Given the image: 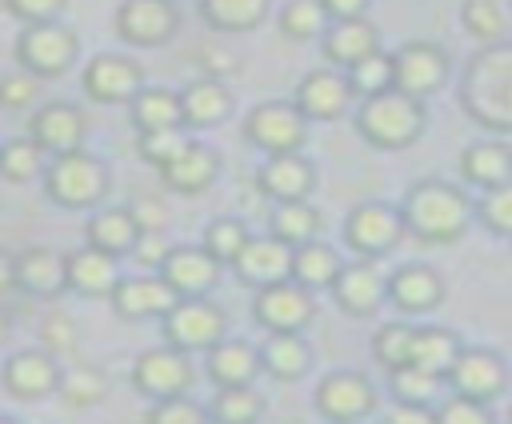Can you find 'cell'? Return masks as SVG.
Masks as SVG:
<instances>
[{"label":"cell","instance_id":"obj_32","mask_svg":"<svg viewBox=\"0 0 512 424\" xmlns=\"http://www.w3.org/2000/svg\"><path fill=\"white\" fill-rule=\"evenodd\" d=\"M340 268H344V260H340V252H336L332 244L308 240V244L292 248V280H296L300 288H308V292L332 288L336 276H340Z\"/></svg>","mask_w":512,"mask_h":424},{"label":"cell","instance_id":"obj_21","mask_svg":"<svg viewBox=\"0 0 512 424\" xmlns=\"http://www.w3.org/2000/svg\"><path fill=\"white\" fill-rule=\"evenodd\" d=\"M256 184L264 196H272L276 204L288 200H308L316 188V168L300 156V152H284V156H268L256 172Z\"/></svg>","mask_w":512,"mask_h":424},{"label":"cell","instance_id":"obj_51","mask_svg":"<svg viewBox=\"0 0 512 424\" xmlns=\"http://www.w3.org/2000/svg\"><path fill=\"white\" fill-rule=\"evenodd\" d=\"M144 424H208V416L188 396H172V400H156Z\"/></svg>","mask_w":512,"mask_h":424},{"label":"cell","instance_id":"obj_58","mask_svg":"<svg viewBox=\"0 0 512 424\" xmlns=\"http://www.w3.org/2000/svg\"><path fill=\"white\" fill-rule=\"evenodd\" d=\"M136 256H140V264H152V268H160L164 264V256H168V244H156V240H136V248H132Z\"/></svg>","mask_w":512,"mask_h":424},{"label":"cell","instance_id":"obj_18","mask_svg":"<svg viewBox=\"0 0 512 424\" xmlns=\"http://www.w3.org/2000/svg\"><path fill=\"white\" fill-rule=\"evenodd\" d=\"M332 296H336L340 312H348V316H372L388 300V276L372 260L344 264L340 276H336V284H332Z\"/></svg>","mask_w":512,"mask_h":424},{"label":"cell","instance_id":"obj_54","mask_svg":"<svg viewBox=\"0 0 512 424\" xmlns=\"http://www.w3.org/2000/svg\"><path fill=\"white\" fill-rule=\"evenodd\" d=\"M128 212H132L140 236H144V232H160V228L168 224V208H164V200H156V196H140Z\"/></svg>","mask_w":512,"mask_h":424},{"label":"cell","instance_id":"obj_8","mask_svg":"<svg viewBox=\"0 0 512 424\" xmlns=\"http://www.w3.org/2000/svg\"><path fill=\"white\" fill-rule=\"evenodd\" d=\"M316 412L328 424H360L364 416L376 412V388L364 372H352V368L328 372L316 384Z\"/></svg>","mask_w":512,"mask_h":424},{"label":"cell","instance_id":"obj_26","mask_svg":"<svg viewBox=\"0 0 512 424\" xmlns=\"http://www.w3.org/2000/svg\"><path fill=\"white\" fill-rule=\"evenodd\" d=\"M4 388L20 400H40L48 392L60 388V368L52 364L48 352H16L8 364H4Z\"/></svg>","mask_w":512,"mask_h":424},{"label":"cell","instance_id":"obj_19","mask_svg":"<svg viewBox=\"0 0 512 424\" xmlns=\"http://www.w3.org/2000/svg\"><path fill=\"white\" fill-rule=\"evenodd\" d=\"M84 116L72 104H44L32 120H28V140H36L44 148V156H64L76 152L84 144Z\"/></svg>","mask_w":512,"mask_h":424},{"label":"cell","instance_id":"obj_59","mask_svg":"<svg viewBox=\"0 0 512 424\" xmlns=\"http://www.w3.org/2000/svg\"><path fill=\"white\" fill-rule=\"evenodd\" d=\"M204 64H208V68H216V72H220V68H224V72H232V68H236V60H232V56H204Z\"/></svg>","mask_w":512,"mask_h":424},{"label":"cell","instance_id":"obj_33","mask_svg":"<svg viewBox=\"0 0 512 424\" xmlns=\"http://www.w3.org/2000/svg\"><path fill=\"white\" fill-rule=\"evenodd\" d=\"M256 352L260 368H268L276 380H300L312 364V348L300 340V332H268V344Z\"/></svg>","mask_w":512,"mask_h":424},{"label":"cell","instance_id":"obj_53","mask_svg":"<svg viewBox=\"0 0 512 424\" xmlns=\"http://www.w3.org/2000/svg\"><path fill=\"white\" fill-rule=\"evenodd\" d=\"M36 76L32 72H12V76H0V104L4 108H24V104H32V96H36Z\"/></svg>","mask_w":512,"mask_h":424},{"label":"cell","instance_id":"obj_42","mask_svg":"<svg viewBox=\"0 0 512 424\" xmlns=\"http://www.w3.org/2000/svg\"><path fill=\"white\" fill-rule=\"evenodd\" d=\"M412 340H416V324L408 320H392L384 328H376L372 336V356L384 372H396L404 364H412Z\"/></svg>","mask_w":512,"mask_h":424},{"label":"cell","instance_id":"obj_34","mask_svg":"<svg viewBox=\"0 0 512 424\" xmlns=\"http://www.w3.org/2000/svg\"><path fill=\"white\" fill-rule=\"evenodd\" d=\"M460 348H464V340H460L452 328L428 324V328H416V340H412V364L448 380V368L456 364Z\"/></svg>","mask_w":512,"mask_h":424},{"label":"cell","instance_id":"obj_6","mask_svg":"<svg viewBox=\"0 0 512 424\" xmlns=\"http://www.w3.org/2000/svg\"><path fill=\"white\" fill-rule=\"evenodd\" d=\"M244 136L264 152V156H284V152H300L308 140V120L296 104L288 100H264L248 112L244 120Z\"/></svg>","mask_w":512,"mask_h":424},{"label":"cell","instance_id":"obj_23","mask_svg":"<svg viewBox=\"0 0 512 424\" xmlns=\"http://www.w3.org/2000/svg\"><path fill=\"white\" fill-rule=\"evenodd\" d=\"M320 40H324V60L332 68H340V72H348L364 56L380 52V28L372 20H364V16H356V20H332Z\"/></svg>","mask_w":512,"mask_h":424},{"label":"cell","instance_id":"obj_1","mask_svg":"<svg viewBox=\"0 0 512 424\" xmlns=\"http://www.w3.org/2000/svg\"><path fill=\"white\" fill-rule=\"evenodd\" d=\"M460 108L492 132H512V40L484 44L460 80Z\"/></svg>","mask_w":512,"mask_h":424},{"label":"cell","instance_id":"obj_11","mask_svg":"<svg viewBox=\"0 0 512 424\" xmlns=\"http://www.w3.org/2000/svg\"><path fill=\"white\" fill-rule=\"evenodd\" d=\"M448 388L452 396H468L480 404H492L508 388V360L492 348H460L456 364L448 368Z\"/></svg>","mask_w":512,"mask_h":424},{"label":"cell","instance_id":"obj_14","mask_svg":"<svg viewBox=\"0 0 512 424\" xmlns=\"http://www.w3.org/2000/svg\"><path fill=\"white\" fill-rule=\"evenodd\" d=\"M176 28H180V12L172 0H124L116 8V32L128 44L152 48V44L172 40Z\"/></svg>","mask_w":512,"mask_h":424},{"label":"cell","instance_id":"obj_40","mask_svg":"<svg viewBox=\"0 0 512 424\" xmlns=\"http://www.w3.org/2000/svg\"><path fill=\"white\" fill-rule=\"evenodd\" d=\"M460 20L480 44H500L508 36V28H512V16H508L504 0H464L460 4Z\"/></svg>","mask_w":512,"mask_h":424},{"label":"cell","instance_id":"obj_35","mask_svg":"<svg viewBox=\"0 0 512 424\" xmlns=\"http://www.w3.org/2000/svg\"><path fill=\"white\" fill-rule=\"evenodd\" d=\"M136 240H140V228H136V220H132L128 208H108V212H96L88 220V244L100 248V252H108V256L132 252Z\"/></svg>","mask_w":512,"mask_h":424},{"label":"cell","instance_id":"obj_57","mask_svg":"<svg viewBox=\"0 0 512 424\" xmlns=\"http://www.w3.org/2000/svg\"><path fill=\"white\" fill-rule=\"evenodd\" d=\"M320 4H324L328 20H356V16H364V12H368V4H372V0H320Z\"/></svg>","mask_w":512,"mask_h":424},{"label":"cell","instance_id":"obj_60","mask_svg":"<svg viewBox=\"0 0 512 424\" xmlns=\"http://www.w3.org/2000/svg\"><path fill=\"white\" fill-rule=\"evenodd\" d=\"M508 424H512V404H508Z\"/></svg>","mask_w":512,"mask_h":424},{"label":"cell","instance_id":"obj_25","mask_svg":"<svg viewBox=\"0 0 512 424\" xmlns=\"http://www.w3.org/2000/svg\"><path fill=\"white\" fill-rule=\"evenodd\" d=\"M216 176H220V156H216V148L196 144V140H188V148H184L176 160H168V164L160 168L164 188L184 192V196L208 192V188L216 184Z\"/></svg>","mask_w":512,"mask_h":424},{"label":"cell","instance_id":"obj_46","mask_svg":"<svg viewBox=\"0 0 512 424\" xmlns=\"http://www.w3.org/2000/svg\"><path fill=\"white\" fill-rule=\"evenodd\" d=\"M328 24L332 20H328L320 0H288L280 12V32L288 40H316V36H324Z\"/></svg>","mask_w":512,"mask_h":424},{"label":"cell","instance_id":"obj_38","mask_svg":"<svg viewBox=\"0 0 512 424\" xmlns=\"http://www.w3.org/2000/svg\"><path fill=\"white\" fill-rule=\"evenodd\" d=\"M320 232V212L308 204V200H288V204H276L272 212V236L288 248H300L308 240H316Z\"/></svg>","mask_w":512,"mask_h":424},{"label":"cell","instance_id":"obj_15","mask_svg":"<svg viewBox=\"0 0 512 424\" xmlns=\"http://www.w3.org/2000/svg\"><path fill=\"white\" fill-rule=\"evenodd\" d=\"M144 88V68L132 56H96L84 68V92L96 104H132Z\"/></svg>","mask_w":512,"mask_h":424},{"label":"cell","instance_id":"obj_30","mask_svg":"<svg viewBox=\"0 0 512 424\" xmlns=\"http://www.w3.org/2000/svg\"><path fill=\"white\" fill-rule=\"evenodd\" d=\"M260 372V352L244 340H216L208 348V376L216 380V388H236V384H252Z\"/></svg>","mask_w":512,"mask_h":424},{"label":"cell","instance_id":"obj_2","mask_svg":"<svg viewBox=\"0 0 512 424\" xmlns=\"http://www.w3.org/2000/svg\"><path fill=\"white\" fill-rule=\"evenodd\" d=\"M404 232H412L424 244H456L472 224V200L464 188L448 180H420L404 192L400 204Z\"/></svg>","mask_w":512,"mask_h":424},{"label":"cell","instance_id":"obj_20","mask_svg":"<svg viewBox=\"0 0 512 424\" xmlns=\"http://www.w3.org/2000/svg\"><path fill=\"white\" fill-rule=\"evenodd\" d=\"M160 276L172 284V292L180 300H196V296H208L216 288L220 264L204 248H168L164 264H160Z\"/></svg>","mask_w":512,"mask_h":424},{"label":"cell","instance_id":"obj_61","mask_svg":"<svg viewBox=\"0 0 512 424\" xmlns=\"http://www.w3.org/2000/svg\"><path fill=\"white\" fill-rule=\"evenodd\" d=\"M0 424H12V420H0Z\"/></svg>","mask_w":512,"mask_h":424},{"label":"cell","instance_id":"obj_5","mask_svg":"<svg viewBox=\"0 0 512 424\" xmlns=\"http://www.w3.org/2000/svg\"><path fill=\"white\" fill-rule=\"evenodd\" d=\"M392 76H396V88L412 100H428L436 96L448 76H452V60L440 44L432 40H408L392 52Z\"/></svg>","mask_w":512,"mask_h":424},{"label":"cell","instance_id":"obj_56","mask_svg":"<svg viewBox=\"0 0 512 424\" xmlns=\"http://www.w3.org/2000/svg\"><path fill=\"white\" fill-rule=\"evenodd\" d=\"M44 340H48L52 352H72V344H76V324H72L68 316H52V320L44 324Z\"/></svg>","mask_w":512,"mask_h":424},{"label":"cell","instance_id":"obj_10","mask_svg":"<svg viewBox=\"0 0 512 424\" xmlns=\"http://www.w3.org/2000/svg\"><path fill=\"white\" fill-rule=\"evenodd\" d=\"M196 372H192V360L188 352L172 348V344H160V348H148L136 356L132 364V384L136 392L152 396V400H172V396H184L192 388Z\"/></svg>","mask_w":512,"mask_h":424},{"label":"cell","instance_id":"obj_7","mask_svg":"<svg viewBox=\"0 0 512 424\" xmlns=\"http://www.w3.org/2000/svg\"><path fill=\"white\" fill-rule=\"evenodd\" d=\"M76 52H80V40L60 20L24 24V32L16 40V56H20L24 72H32V76H56V72H64L76 60Z\"/></svg>","mask_w":512,"mask_h":424},{"label":"cell","instance_id":"obj_49","mask_svg":"<svg viewBox=\"0 0 512 424\" xmlns=\"http://www.w3.org/2000/svg\"><path fill=\"white\" fill-rule=\"evenodd\" d=\"M60 396H64V404H72V408H92L100 396H104V380L96 376V372H60V388H56Z\"/></svg>","mask_w":512,"mask_h":424},{"label":"cell","instance_id":"obj_29","mask_svg":"<svg viewBox=\"0 0 512 424\" xmlns=\"http://www.w3.org/2000/svg\"><path fill=\"white\" fill-rule=\"evenodd\" d=\"M16 284L32 296H60L68 288V272H64V256L52 248H28L16 256Z\"/></svg>","mask_w":512,"mask_h":424},{"label":"cell","instance_id":"obj_52","mask_svg":"<svg viewBox=\"0 0 512 424\" xmlns=\"http://www.w3.org/2000/svg\"><path fill=\"white\" fill-rule=\"evenodd\" d=\"M4 8L24 24H44V20H60L68 0H4Z\"/></svg>","mask_w":512,"mask_h":424},{"label":"cell","instance_id":"obj_37","mask_svg":"<svg viewBox=\"0 0 512 424\" xmlns=\"http://www.w3.org/2000/svg\"><path fill=\"white\" fill-rule=\"evenodd\" d=\"M272 0H200V16L220 32H252L264 24Z\"/></svg>","mask_w":512,"mask_h":424},{"label":"cell","instance_id":"obj_45","mask_svg":"<svg viewBox=\"0 0 512 424\" xmlns=\"http://www.w3.org/2000/svg\"><path fill=\"white\" fill-rule=\"evenodd\" d=\"M48 156H44V148L36 144V140H8L4 148H0V176L4 180H12V184H28L32 176H40L48 164H44Z\"/></svg>","mask_w":512,"mask_h":424},{"label":"cell","instance_id":"obj_39","mask_svg":"<svg viewBox=\"0 0 512 424\" xmlns=\"http://www.w3.org/2000/svg\"><path fill=\"white\" fill-rule=\"evenodd\" d=\"M388 384H392V396H396L400 404H428V408H436L440 396H444V388H448L444 376L424 372V368H416V364H404V368L388 372Z\"/></svg>","mask_w":512,"mask_h":424},{"label":"cell","instance_id":"obj_27","mask_svg":"<svg viewBox=\"0 0 512 424\" xmlns=\"http://www.w3.org/2000/svg\"><path fill=\"white\" fill-rule=\"evenodd\" d=\"M460 176L472 184V188H496V184H508L512 180V144L508 140H476L460 152Z\"/></svg>","mask_w":512,"mask_h":424},{"label":"cell","instance_id":"obj_13","mask_svg":"<svg viewBox=\"0 0 512 424\" xmlns=\"http://www.w3.org/2000/svg\"><path fill=\"white\" fill-rule=\"evenodd\" d=\"M316 316V304H312V292L300 288L296 280H280V284H268V288H256V300H252V320L268 332H304Z\"/></svg>","mask_w":512,"mask_h":424},{"label":"cell","instance_id":"obj_36","mask_svg":"<svg viewBox=\"0 0 512 424\" xmlns=\"http://www.w3.org/2000/svg\"><path fill=\"white\" fill-rule=\"evenodd\" d=\"M132 120L140 132H160V128H180V92L168 88H140L132 100Z\"/></svg>","mask_w":512,"mask_h":424},{"label":"cell","instance_id":"obj_43","mask_svg":"<svg viewBox=\"0 0 512 424\" xmlns=\"http://www.w3.org/2000/svg\"><path fill=\"white\" fill-rule=\"evenodd\" d=\"M264 412V396L252 384H236V388H220L212 400V420L216 424H256Z\"/></svg>","mask_w":512,"mask_h":424},{"label":"cell","instance_id":"obj_4","mask_svg":"<svg viewBox=\"0 0 512 424\" xmlns=\"http://www.w3.org/2000/svg\"><path fill=\"white\" fill-rule=\"evenodd\" d=\"M44 188H48V200L60 208H92L108 192V168L84 148H76L48 160Z\"/></svg>","mask_w":512,"mask_h":424},{"label":"cell","instance_id":"obj_48","mask_svg":"<svg viewBox=\"0 0 512 424\" xmlns=\"http://www.w3.org/2000/svg\"><path fill=\"white\" fill-rule=\"evenodd\" d=\"M184 148H188L184 124H180V128H160V132H140V140H136V152H140L148 164H156V168H164L168 160H176Z\"/></svg>","mask_w":512,"mask_h":424},{"label":"cell","instance_id":"obj_55","mask_svg":"<svg viewBox=\"0 0 512 424\" xmlns=\"http://www.w3.org/2000/svg\"><path fill=\"white\" fill-rule=\"evenodd\" d=\"M380 424H436V408H428V404H392L384 416H380Z\"/></svg>","mask_w":512,"mask_h":424},{"label":"cell","instance_id":"obj_41","mask_svg":"<svg viewBox=\"0 0 512 424\" xmlns=\"http://www.w3.org/2000/svg\"><path fill=\"white\" fill-rule=\"evenodd\" d=\"M252 236H248V228H244V220L240 216H216L208 228H204V240H200V248L224 268V264H236V256L244 252V244H248Z\"/></svg>","mask_w":512,"mask_h":424},{"label":"cell","instance_id":"obj_9","mask_svg":"<svg viewBox=\"0 0 512 424\" xmlns=\"http://www.w3.org/2000/svg\"><path fill=\"white\" fill-rule=\"evenodd\" d=\"M344 240H348L352 252H360L364 260L388 256V252L404 240V216H400V208L380 204V200L356 204V208L348 212V220H344Z\"/></svg>","mask_w":512,"mask_h":424},{"label":"cell","instance_id":"obj_31","mask_svg":"<svg viewBox=\"0 0 512 424\" xmlns=\"http://www.w3.org/2000/svg\"><path fill=\"white\" fill-rule=\"evenodd\" d=\"M232 112V92L224 80H196L180 92V116L184 128H212Z\"/></svg>","mask_w":512,"mask_h":424},{"label":"cell","instance_id":"obj_50","mask_svg":"<svg viewBox=\"0 0 512 424\" xmlns=\"http://www.w3.org/2000/svg\"><path fill=\"white\" fill-rule=\"evenodd\" d=\"M436 424H496L492 408L468 396H448L436 404Z\"/></svg>","mask_w":512,"mask_h":424},{"label":"cell","instance_id":"obj_44","mask_svg":"<svg viewBox=\"0 0 512 424\" xmlns=\"http://www.w3.org/2000/svg\"><path fill=\"white\" fill-rule=\"evenodd\" d=\"M348 88H352V96H380V92H388V88H396V76H392V52H372V56H364L360 64H352L348 72Z\"/></svg>","mask_w":512,"mask_h":424},{"label":"cell","instance_id":"obj_17","mask_svg":"<svg viewBox=\"0 0 512 424\" xmlns=\"http://www.w3.org/2000/svg\"><path fill=\"white\" fill-rule=\"evenodd\" d=\"M304 120H340L352 104V88H348V76L340 68H316L300 80L296 88V100H292Z\"/></svg>","mask_w":512,"mask_h":424},{"label":"cell","instance_id":"obj_24","mask_svg":"<svg viewBox=\"0 0 512 424\" xmlns=\"http://www.w3.org/2000/svg\"><path fill=\"white\" fill-rule=\"evenodd\" d=\"M236 276L252 288H268L280 280H292V248L280 244L276 236H256L244 244V252L236 256Z\"/></svg>","mask_w":512,"mask_h":424},{"label":"cell","instance_id":"obj_16","mask_svg":"<svg viewBox=\"0 0 512 424\" xmlns=\"http://www.w3.org/2000/svg\"><path fill=\"white\" fill-rule=\"evenodd\" d=\"M180 304V296L172 292V284L164 276H120V284L112 288V308L124 320H164L172 308Z\"/></svg>","mask_w":512,"mask_h":424},{"label":"cell","instance_id":"obj_3","mask_svg":"<svg viewBox=\"0 0 512 424\" xmlns=\"http://www.w3.org/2000/svg\"><path fill=\"white\" fill-rule=\"evenodd\" d=\"M424 120H428L424 116V100H412L400 88H388L380 96H368L356 108L360 136L372 148H384V152H396V148H408L412 140H420Z\"/></svg>","mask_w":512,"mask_h":424},{"label":"cell","instance_id":"obj_12","mask_svg":"<svg viewBox=\"0 0 512 424\" xmlns=\"http://www.w3.org/2000/svg\"><path fill=\"white\" fill-rule=\"evenodd\" d=\"M224 328H228V320H224V312L212 304V300H204V296H196V300H180L168 316H164V336H168V344L172 348H180V352H208L216 340H224Z\"/></svg>","mask_w":512,"mask_h":424},{"label":"cell","instance_id":"obj_28","mask_svg":"<svg viewBox=\"0 0 512 424\" xmlns=\"http://www.w3.org/2000/svg\"><path fill=\"white\" fill-rule=\"evenodd\" d=\"M64 272H68V288L80 292V296H112V288L120 284V264L116 256L100 252V248H80L64 260Z\"/></svg>","mask_w":512,"mask_h":424},{"label":"cell","instance_id":"obj_47","mask_svg":"<svg viewBox=\"0 0 512 424\" xmlns=\"http://www.w3.org/2000/svg\"><path fill=\"white\" fill-rule=\"evenodd\" d=\"M472 212L480 216V224L492 236H508L512 240V180L508 184H496V188H484L480 200L472 204Z\"/></svg>","mask_w":512,"mask_h":424},{"label":"cell","instance_id":"obj_22","mask_svg":"<svg viewBox=\"0 0 512 424\" xmlns=\"http://www.w3.org/2000/svg\"><path fill=\"white\" fill-rule=\"evenodd\" d=\"M388 300L404 312V316H424L432 308H440L444 300V280L436 268L428 264H404L388 276Z\"/></svg>","mask_w":512,"mask_h":424}]
</instances>
